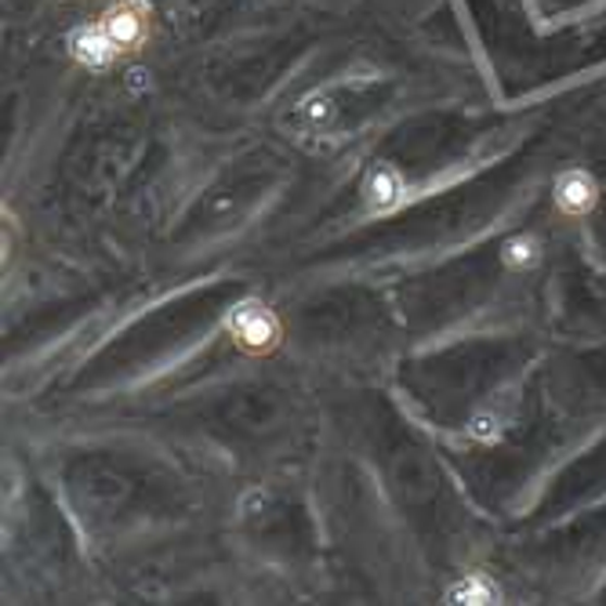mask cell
<instances>
[{
	"instance_id": "cell-6",
	"label": "cell",
	"mask_w": 606,
	"mask_h": 606,
	"mask_svg": "<svg viewBox=\"0 0 606 606\" xmlns=\"http://www.w3.org/2000/svg\"><path fill=\"white\" fill-rule=\"evenodd\" d=\"M541 258V248H538V237H513L502 248V262L508 265L513 273H527V269H534Z\"/></svg>"
},
{
	"instance_id": "cell-5",
	"label": "cell",
	"mask_w": 606,
	"mask_h": 606,
	"mask_svg": "<svg viewBox=\"0 0 606 606\" xmlns=\"http://www.w3.org/2000/svg\"><path fill=\"white\" fill-rule=\"evenodd\" d=\"M364 197L370 211H392L403 200V178L396 167L389 164H378L375 172L367 175V186H364Z\"/></svg>"
},
{
	"instance_id": "cell-8",
	"label": "cell",
	"mask_w": 606,
	"mask_h": 606,
	"mask_svg": "<svg viewBox=\"0 0 606 606\" xmlns=\"http://www.w3.org/2000/svg\"><path fill=\"white\" fill-rule=\"evenodd\" d=\"M491 425H494L491 418H480V421L472 425V432L480 435V440H494V435H497V429H491Z\"/></svg>"
},
{
	"instance_id": "cell-3",
	"label": "cell",
	"mask_w": 606,
	"mask_h": 606,
	"mask_svg": "<svg viewBox=\"0 0 606 606\" xmlns=\"http://www.w3.org/2000/svg\"><path fill=\"white\" fill-rule=\"evenodd\" d=\"M595 204H599V186L589 172H563L556 178V207L570 218H584L592 215Z\"/></svg>"
},
{
	"instance_id": "cell-7",
	"label": "cell",
	"mask_w": 606,
	"mask_h": 606,
	"mask_svg": "<svg viewBox=\"0 0 606 606\" xmlns=\"http://www.w3.org/2000/svg\"><path fill=\"white\" fill-rule=\"evenodd\" d=\"M454 599H458V603H491L494 592L483 589L480 581H469V584H465V592H454Z\"/></svg>"
},
{
	"instance_id": "cell-2",
	"label": "cell",
	"mask_w": 606,
	"mask_h": 606,
	"mask_svg": "<svg viewBox=\"0 0 606 606\" xmlns=\"http://www.w3.org/2000/svg\"><path fill=\"white\" fill-rule=\"evenodd\" d=\"M99 29L113 45L116 55H131V51H138L149 40L153 18H149V8L142 4V0H124V4H116L102 15Z\"/></svg>"
},
{
	"instance_id": "cell-4",
	"label": "cell",
	"mask_w": 606,
	"mask_h": 606,
	"mask_svg": "<svg viewBox=\"0 0 606 606\" xmlns=\"http://www.w3.org/2000/svg\"><path fill=\"white\" fill-rule=\"evenodd\" d=\"M70 51H73V59H80L88 70H105V66H113V62L121 59L99 26H88V29H80V34H73Z\"/></svg>"
},
{
	"instance_id": "cell-1",
	"label": "cell",
	"mask_w": 606,
	"mask_h": 606,
	"mask_svg": "<svg viewBox=\"0 0 606 606\" xmlns=\"http://www.w3.org/2000/svg\"><path fill=\"white\" fill-rule=\"evenodd\" d=\"M229 338L237 342L240 353L248 356H273L283 342V324L269 305L262 302H240L229 313Z\"/></svg>"
}]
</instances>
